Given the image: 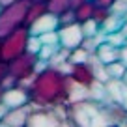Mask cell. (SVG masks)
Segmentation results:
<instances>
[{"label":"cell","instance_id":"obj_1","mask_svg":"<svg viewBox=\"0 0 127 127\" xmlns=\"http://www.w3.org/2000/svg\"><path fill=\"white\" fill-rule=\"evenodd\" d=\"M69 84L71 79L65 71L54 65H45L36 73L28 90V103L32 107L56 108L69 103Z\"/></svg>","mask_w":127,"mask_h":127},{"label":"cell","instance_id":"obj_2","mask_svg":"<svg viewBox=\"0 0 127 127\" xmlns=\"http://www.w3.org/2000/svg\"><path fill=\"white\" fill-rule=\"evenodd\" d=\"M28 6H30V0H13L9 4L0 6V37L23 26Z\"/></svg>","mask_w":127,"mask_h":127},{"label":"cell","instance_id":"obj_3","mask_svg":"<svg viewBox=\"0 0 127 127\" xmlns=\"http://www.w3.org/2000/svg\"><path fill=\"white\" fill-rule=\"evenodd\" d=\"M28 37H30V30L24 24L11 32H8L6 36H2L0 37V60L9 62L11 58L24 52L26 45H28Z\"/></svg>","mask_w":127,"mask_h":127},{"label":"cell","instance_id":"obj_4","mask_svg":"<svg viewBox=\"0 0 127 127\" xmlns=\"http://www.w3.org/2000/svg\"><path fill=\"white\" fill-rule=\"evenodd\" d=\"M36 64H37V54L36 52L24 51V52H21L19 56H15V58H11L8 62V73L15 80L24 79V77L32 75V73H37L36 71Z\"/></svg>","mask_w":127,"mask_h":127},{"label":"cell","instance_id":"obj_5","mask_svg":"<svg viewBox=\"0 0 127 127\" xmlns=\"http://www.w3.org/2000/svg\"><path fill=\"white\" fill-rule=\"evenodd\" d=\"M58 43L60 47L64 49H75L79 47L80 43H82V28H80V23H69V24H62V26H58Z\"/></svg>","mask_w":127,"mask_h":127},{"label":"cell","instance_id":"obj_6","mask_svg":"<svg viewBox=\"0 0 127 127\" xmlns=\"http://www.w3.org/2000/svg\"><path fill=\"white\" fill-rule=\"evenodd\" d=\"M69 79L73 80V82L80 84V86L84 88H90L94 82H97V77H95V69L94 65H92L88 60H84V62H75L69 65Z\"/></svg>","mask_w":127,"mask_h":127},{"label":"cell","instance_id":"obj_7","mask_svg":"<svg viewBox=\"0 0 127 127\" xmlns=\"http://www.w3.org/2000/svg\"><path fill=\"white\" fill-rule=\"evenodd\" d=\"M32 110V105H21V107L8 108V112L4 114V118L0 120V127H24L26 118Z\"/></svg>","mask_w":127,"mask_h":127},{"label":"cell","instance_id":"obj_8","mask_svg":"<svg viewBox=\"0 0 127 127\" xmlns=\"http://www.w3.org/2000/svg\"><path fill=\"white\" fill-rule=\"evenodd\" d=\"M58 26H60L58 17H56L54 13L45 11V13H41L32 24H28V30H30L32 36H41V34H45V32L58 30Z\"/></svg>","mask_w":127,"mask_h":127},{"label":"cell","instance_id":"obj_9","mask_svg":"<svg viewBox=\"0 0 127 127\" xmlns=\"http://www.w3.org/2000/svg\"><path fill=\"white\" fill-rule=\"evenodd\" d=\"M2 103H4L8 108L26 105V103H28V90H26V88H23V86H19V84L9 86V88H4V94H2Z\"/></svg>","mask_w":127,"mask_h":127},{"label":"cell","instance_id":"obj_10","mask_svg":"<svg viewBox=\"0 0 127 127\" xmlns=\"http://www.w3.org/2000/svg\"><path fill=\"white\" fill-rule=\"evenodd\" d=\"M94 54L97 56V60L105 65V64H110V62H114V60H120V47H114V45L107 43V41H101V43L97 45Z\"/></svg>","mask_w":127,"mask_h":127},{"label":"cell","instance_id":"obj_11","mask_svg":"<svg viewBox=\"0 0 127 127\" xmlns=\"http://www.w3.org/2000/svg\"><path fill=\"white\" fill-rule=\"evenodd\" d=\"M45 11H47L45 0H30V6H28V9H26V17H24V26L32 24L41 13H45Z\"/></svg>","mask_w":127,"mask_h":127},{"label":"cell","instance_id":"obj_12","mask_svg":"<svg viewBox=\"0 0 127 127\" xmlns=\"http://www.w3.org/2000/svg\"><path fill=\"white\" fill-rule=\"evenodd\" d=\"M94 2L92 0H84L82 4H79L73 11H75V21L77 23H84V21L92 19V13H94Z\"/></svg>","mask_w":127,"mask_h":127},{"label":"cell","instance_id":"obj_13","mask_svg":"<svg viewBox=\"0 0 127 127\" xmlns=\"http://www.w3.org/2000/svg\"><path fill=\"white\" fill-rule=\"evenodd\" d=\"M122 23H123V15H118V13L110 11V15L105 19V23L101 24V32H105V34H110V32H116L122 28Z\"/></svg>","mask_w":127,"mask_h":127},{"label":"cell","instance_id":"obj_14","mask_svg":"<svg viewBox=\"0 0 127 127\" xmlns=\"http://www.w3.org/2000/svg\"><path fill=\"white\" fill-rule=\"evenodd\" d=\"M125 69H127V65L122 60H114L110 64H105V73L108 75V79H122Z\"/></svg>","mask_w":127,"mask_h":127},{"label":"cell","instance_id":"obj_15","mask_svg":"<svg viewBox=\"0 0 127 127\" xmlns=\"http://www.w3.org/2000/svg\"><path fill=\"white\" fill-rule=\"evenodd\" d=\"M45 8L49 13H54L58 17L62 11L69 9V0H45Z\"/></svg>","mask_w":127,"mask_h":127},{"label":"cell","instance_id":"obj_16","mask_svg":"<svg viewBox=\"0 0 127 127\" xmlns=\"http://www.w3.org/2000/svg\"><path fill=\"white\" fill-rule=\"evenodd\" d=\"M80 28H82V34H84V36H95V34L101 30L99 24L95 23L94 19H88V21H84V23H80Z\"/></svg>","mask_w":127,"mask_h":127},{"label":"cell","instance_id":"obj_17","mask_svg":"<svg viewBox=\"0 0 127 127\" xmlns=\"http://www.w3.org/2000/svg\"><path fill=\"white\" fill-rule=\"evenodd\" d=\"M108 15H110V9H107V8H97V6H95V8H94V13H92V19H94L95 23L101 26Z\"/></svg>","mask_w":127,"mask_h":127},{"label":"cell","instance_id":"obj_18","mask_svg":"<svg viewBox=\"0 0 127 127\" xmlns=\"http://www.w3.org/2000/svg\"><path fill=\"white\" fill-rule=\"evenodd\" d=\"M39 39H41V43H47V45H60V43H58V32H56V30L41 34Z\"/></svg>","mask_w":127,"mask_h":127},{"label":"cell","instance_id":"obj_19","mask_svg":"<svg viewBox=\"0 0 127 127\" xmlns=\"http://www.w3.org/2000/svg\"><path fill=\"white\" fill-rule=\"evenodd\" d=\"M58 23H60V26H62V24L75 23V11H73L71 8H69V9H65V11H62V13L58 15Z\"/></svg>","mask_w":127,"mask_h":127},{"label":"cell","instance_id":"obj_20","mask_svg":"<svg viewBox=\"0 0 127 127\" xmlns=\"http://www.w3.org/2000/svg\"><path fill=\"white\" fill-rule=\"evenodd\" d=\"M41 49V39H39V36H32L30 34V37H28V45H26V51H30V52H36L37 54V51Z\"/></svg>","mask_w":127,"mask_h":127},{"label":"cell","instance_id":"obj_21","mask_svg":"<svg viewBox=\"0 0 127 127\" xmlns=\"http://www.w3.org/2000/svg\"><path fill=\"white\" fill-rule=\"evenodd\" d=\"M118 103L127 110V84H123V82H122V86H120V101Z\"/></svg>","mask_w":127,"mask_h":127},{"label":"cell","instance_id":"obj_22","mask_svg":"<svg viewBox=\"0 0 127 127\" xmlns=\"http://www.w3.org/2000/svg\"><path fill=\"white\" fill-rule=\"evenodd\" d=\"M92 2H94V6H97V8H107V9H110L112 4H114L116 0H92Z\"/></svg>","mask_w":127,"mask_h":127},{"label":"cell","instance_id":"obj_23","mask_svg":"<svg viewBox=\"0 0 127 127\" xmlns=\"http://www.w3.org/2000/svg\"><path fill=\"white\" fill-rule=\"evenodd\" d=\"M120 60L127 65V39H125V43L120 47Z\"/></svg>","mask_w":127,"mask_h":127},{"label":"cell","instance_id":"obj_24","mask_svg":"<svg viewBox=\"0 0 127 127\" xmlns=\"http://www.w3.org/2000/svg\"><path fill=\"white\" fill-rule=\"evenodd\" d=\"M8 75V62H4V60H0V82H2V79Z\"/></svg>","mask_w":127,"mask_h":127},{"label":"cell","instance_id":"obj_25","mask_svg":"<svg viewBox=\"0 0 127 127\" xmlns=\"http://www.w3.org/2000/svg\"><path fill=\"white\" fill-rule=\"evenodd\" d=\"M120 32H122L123 36L127 37V11H125V15H123V23H122V28H120Z\"/></svg>","mask_w":127,"mask_h":127},{"label":"cell","instance_id":"obj_26","mask_svg":"<svg viewBox=\"0 0 127 127\" xmlns=\"http://www.w3.org/2000/svg\"><path fill=\"white\" fill-rule=\"evenodd\" d=\"M6 112H8V107H6V105L2 103V101H0V120L4 118V114H6Z\"/></svg>","mask_w":127,"mask_h":127},{"label":"cell","instance_id":"obj_27","mask_svg":"<svg viewBox=\"0 0 127 127\" xmlns=\"http://www.w3.org/2000/svg\"><path fill=\"white\" fill-rule=\"evenodd\" d=\"M120 80H122L123 84H127V69L123 71V75H122V79H120Z\"/></svg>","mask_w":127,"mask_h":127},{"label":"cell","instance_id":"obj_28","mask_svg":"<svg viewBox=\"0 0 127 127\" xmlns=\"http://www.w3.org/2000/svg\"><path fill=\"white\" fill-rule=\"evenodd\" d=\"M9 2H13V0H0V6H4V4H9Z\"/></svg>","mask_w":127,"mask_h":127},{"label":"cell","instance_id":"obj_29","mask_svg":"<svg viewBox=\"0 0 127 127\" xmlns=\"http://www.w3.org/2000/svg\"><path fill=\"white\" fill-rule=\"evenodd\" d=\"M2 94H4V88L0 86V101H2Z\"/></svg>","mask_w":127,"mask_h":127},{"label":"cell","instance_id":"obj_30","mask_svg":"<svg viewBox=\"0 0 127 127\" xmlns=\"http://www.w3.org/2000/svg\"><path fill=\"white\" fill-rule=\"evenodd\" d=\"M123 2H127V0H123Z\"/></svg>","mask_w":127,"mask_h":127}]
</instances>
